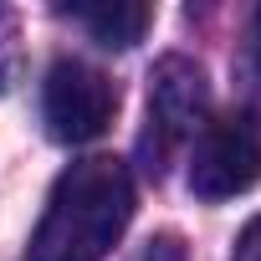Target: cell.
Returning a JSON list of instances; mask_svg holds the SVG:
<instances>
[{"mask_svg":"<svg viewBox=\"0 0 261 261\" xmlns=\"http://www.w3.org/2000/svg\"><path fill=\"white\" fill-rule=\"evenodd\" d=\"M134 220V174L123 159L92 154L62 169L41 225L31 236V261H102Z\"/></svg>","mask_w":261,"mask_h":261,"instance_id":"6da1fadb","label":"cell"},{"mask_svg":"<svg viewBox=\"0 0 261 261\" xmlns=\"http://www.w3.org/2000/svg\"><path fill=\"white\" fill-rule=\"evenodd\" d=\"M210 113V82L190 57H159L149 72V113L139 134V164L164 179L169 164L200 139Z\"/></svg>","mask_w":261,"mask_h":261,"instance_id":"7a4b0ae2","label":"cell"},{"mask_svg":"<svg viewBox=\"0 0 261 261\" xmlns=\"http://www.w3.org/2000/svg\"><path fill=\"white\" fill-rule=\"evenodd\" d=\"M118 113V87L113 77H102L97 67L62 57L46 67L41 82V118H46V134L57 144H92L108 134V123Z\"/></svg>","mask_w":261,"mask_h":261,"instance_id":"3957f363","label":"cell"},{"mask_svg":"<svg viewBox=\"0 0 261 261\" xmlns=\"http://www.w3.org/2000/svg\"><path fill=\"white\" fill-rule=\"evenodd\" d=\"M261 179L256 118H215L190 144V190L200 200H236Z\"/></svg>","mask_w":261,"mask_h":261,"instance_id":"277c9868","label":"cell"},{"mask_svg":"<svg viewBox=\"0 0 261 261\" xmlns=\"http://www.w3.org/2000/svg\"><path fill=\"white\" fill-rule=\"evenodd\" d=\"M72 26H82L97 46L108 51H128L134 41H144V31L154 26V11L149 6H72L62 11Z\"/></svg>","mask_w":261,"mask_h":261,"instance_id":"5b68a950","label":"cell"},{"mask_svg":"<svg viewBox=\"0 0 261 261\" xmlns=\"http://www.w3.org/2000/svg\"><path fill=\"white\" fill-rule=\"evenodd\" d=\"M246 97H251V108L261 113V11L251 16V31H246Z\"/></svg>","mask_w":261,"mask_h":261,"instance_id":"8992f818","label":"cell"},{"mask_svg":"<svg viewBox=\"0 0 261 261\" xmlns=\"http://www.w3.org/2000/svg\"><path fill=\"white\" fill-rule=\"evenodd\" d=\"M134 261H190V256H185L179 236H154V241H149V246H144Z\"/></svg>","mask_w":261,"mask_h":261,"instance_id":"52a82bcc","label":"cell"},{"mask_svg":"<svg viewBox=\"0 0 261 261\" xmlns=\"http://www.w3.org/2000/svg\"><path fill=\"white\" fill-rule=\"evenodd\" d=\"M230 261H261V215H256V220L241 230V241H236Z\"/></svg>","mask_w":261,"mask_h":261,"instance_id":"ba28073f","label":"cell"}]
</instances>
